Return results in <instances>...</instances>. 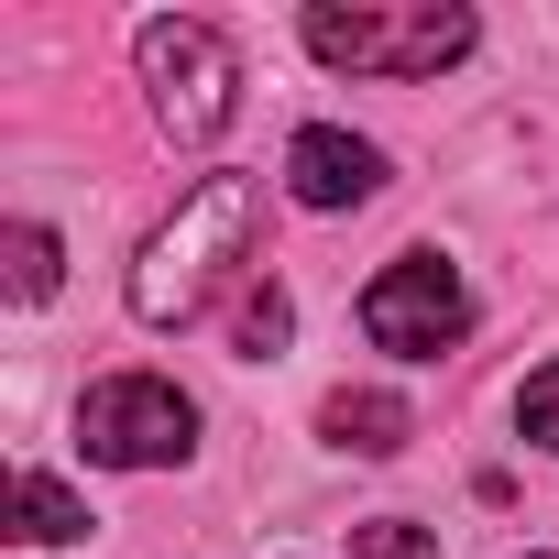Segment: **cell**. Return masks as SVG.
Here are the masks:
<instances>
[{"label":"cell","mask_w":559,"mask_h":559,"mask_svg":"<svg viewBox=\"0 0 559 559\" xmlns=\"http://www.w3.org/2000/svg\"><path fill=\"white\" fill-rule=\"evenodd\" d=\"M252 230H263V198H252V176H198L187 198H176V219L132 252V319L143 330H187L209 297H219V274L252 252Z\"/></svg>","instance_id":"1"},{"label":"cell","mask_w":559,"mask_h":559,"mask_svg":"<svg viewBox=\"0 0 559 559\" xmlns=\"http://www.w3.org/2000/svg\"><path fill=\"white\" fill-rule=\"evenodd\" d=\"M319 67H352V78H439L472 56V12L461 0H406V12H341V0H319V12L297 23Z\"/></svg>","instance_id":"2"},{"label":"cell","mask_w":559,"mask_h":559,"mask_svg":"<svg viewBox=\"0 0 559 559\" xmlns=\"http://www.w3.org/2000/svg\"><path fill=\"white\" fill-rule=\"evenodd\" d=\"M132 56H143V88H154L165 143H219V132H230V110H241V56H230L219 23L154 12V23L132 34Z\"/></svg>","instance_id":"3"},{"label":"cell","mask_w":559,"mask_h":559,"mask_svg":"<svg viewBox=\"0 0 559 559\" xmlns=\"http://www.w3.org/2000/svg\"><path fill=\"white\" fill-rule=\"evenodd\" d=\"M78 450H88L99 472H176V461L198 450V406H187L165 373H110V384H88V406H78Z\"/></svg>","instance_id":"4"},{"label":"cell","mask_w":559,"mask_h":559,"mask_svg":"<svg viewBox=\"0 0 559 559\" xmlns=\"http://www.w3.org/2000/svg\"><path fill=\"white\" fill-rule=\"evenodd\" d=\"M461 330H472V286L439 252H395L362 286V341L395 362H439V352H461Z\"/></svg>","instance_id":"5"},{"label":"cell","mask_w":559,"mask_h":559,"mask_svg":"<svg viewBox=\"0 0 559 559\" xmlns=\"http://www.w3.org/2000/svg\"><path fill=\"white\" fill-rule=\"evenodd\" d=\"M373 187H384V154H373L362 132L308 121V132L286 143V198H297V209H362Z\"/></svg>","instance_id":"6"},{"label":"cell","mask_w":559,"mask_h":559,"mask_svg":"<svg viewBox=\"0 0 559 559\" xmlns=\"http://www.w3.org/2000/svg\"><path fill=\"white\" fill-rule=\"evenodd\" d=\"M319 428H330V450H352V461H395V450L417 439V406H406V395H373V384H362V395L341 384V395L319 406Z\"/></svg>","instance_id":"7"},{"label":"cell","mask_w":559,"mask_h":559,"mask_svg":"<svg viewBox=\"0 0 559 559\" xmlns=\"http://www.w3.org/2000/svg\"><path fill=\"white\" fill-rule=\"evenodd\" d=\"M88 526H99V515H88V504H78L56 472H23V483H12V537H34V548H67V537H88Z\"/></svg>","instance_id":"8"},{"label":"cell","mask_w":559,"mask_h":559,"mask_svg":"<svg viewBox=\"0 0 559 559\" xmlns=\"http://www.w3.org/2000/svg\"><path fill=\"white\" fill-rule=\"evenodd\" d=\"M56 274H67V263H56V230H45V219H12V230H0V286H12L23 308L56 297Z\"/></svg>","instance_id":"9"},{"label":"cell","mask_w":559,"mask_h":559,"mask_svg":"<svg viewBox=\"0 0 559 559\" xmlns=\"http://www.w3.org/2000/svg\"><path fill=\"white\" fill-rule=\"evenodd\" d=\"M286 341H297V308H286V286H252V297H241V319H230V352H241V362H274Z\"/></svg>","instance_id":"10"},{"label":"cell","mask_w":559,"mask_h":559,"mask_svg":"<svg viewBox=\"0 0 559 559\" xmlns=\"http://www.w3.org/2000/svg\"><path fill=\"white\" fill-rule=\"evenodd\" d=\"M352 559H439V537L417 515H362L352 526Z\"/></svg>","instance_id":"11"},{"label":"cell","mask_w":559,"mask_h":559,"mask_svg":"<svg viewBox=\"0 0 559 559\" xmlns=\"http://www.w3.org/2000/svg\"><path fill=\"white\" fill-rule=\"evenodd\" d=\"M515 428H526L537 450H559V362H548V373H526V395H515Z\"/></svg>","instance_id":"12"}]
</instances>
